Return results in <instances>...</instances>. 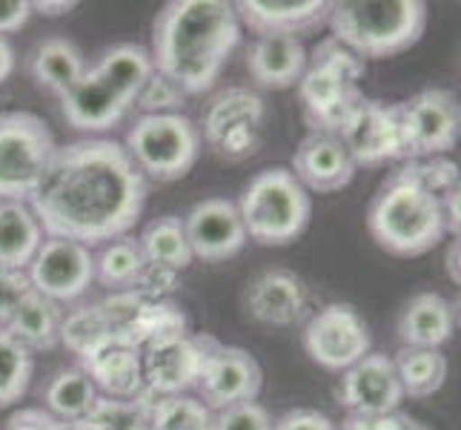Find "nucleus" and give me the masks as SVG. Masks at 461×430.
Listing matches in <instances>:
<instances>
[{"label":"nucleus","mask_w":461,"mask_h":430,"mask_svg":"<svg viewBox=\"0 0 461 430\" xmlns=\"http://www.w3.org/2000/svg\"><path fill=\"white\" fill-rule=\"evenodd\" d=\"M149 184L123 143L84 138L58 147L29 210L46 238H67L84 247L109 244L135 224Z\"/></svg>","instance_id":"1"},{"label":"nucleus","mask_w":461,"mask_h":430,"mask_svg":"<svg viewBox=\"0 0 461 430\" xmlns=\"http://www.w3.org/2000/svg\"><path fill=\"white\" fill-rule=\"evenodd\" d=\"M241 23L224 0H172L152 26V69L189 95L212 89L235 46Z\"/></svg>","instance_id":"2"},{"label":"nucleus","mask_w":461,"mask_h":430,"mask_svg":"<svg viewBox=\"0 0 461 430\" xmlns=\"http://www.w3.org/2000/svg\"><path fill=\"white\" fill-rule=\"evenodd\" d=\"M373 242L402 259H416L438 247L447 235L441 198L427 187L412 161L395 169L378 187L367 210Z\"/></svg>","instance_id":"3"},{"label":"nucleus","mask_w":461,"mask_h":430,"mask_svg":"<svg viewBox=\"0 0 461 430\" xmlns=\"http://www.w3.org/2000/svg\"><path fill=\"white\" fill-rule=\"evenodd\" d=\"M152 72L149 52L138 43L113 46L89 67L77 84L60 95V109L69 126L81 133H104L126 118Z\"/></svg>","instance_id":"4"},{"label":"nucleus","mask_w":461,"mask_h":430,"mask_svg":"<svg viewBox=\"0 0 461 430\" xmlns=\"http://www.w3.org/2000/svg\"><path fill=\"white\" fill-rule=\"evenodd\" d=\"M332 38L361 60L390 58L416 46L427 29L424 0H344L330 4Z\"/></svg>","instance_id":"5"},{"label":"nucleus","mask_w":461,"mask_h":430,"mask_svg":"<svg viewBox=\"0 0 461 430\" xmlns=\"http://www.w3.org/2000/svg\"><path fill=\"white\" fill-rule=\"evenodd\" d=\"M364 60L341 46L336 38H324L307 58V69L298 81V98L304 104V121L312 133L339 135L344 121L364 101L358 81Z\"/></svg>","instance_id":"6"},{"label":"nucleus","mask_w":461,"mask_h":430,"mask_svg":"<svg viewBox=\"0 0 461 430\" xmlns=\"http://www.w3.org/2000/svg\"><path fill=\"white\" fill-rule=\"evenodd\" d=\"M238 215L247 238L264 247H284L307 230L312 201L287 167H269L252 175L238 198Z\"/></svg>","instance_id":"7"},{"label":"nucleus","mask_w":461,"mask_h":430,"mask_svg":"<svg viewBox=\"0 0 461 430\" xmlns=\"http://www.w3.org/2000/svg\"><path fill=\"white\" fill-rule=\"evenodd\" d=\"M58 152L50 126L26 109L0 113V204H26L38 193Z\"/></svg>","instance_id":"8"},{"label":"nucleus","mask_w":461,"mask_h":430,"mask_svg":"<svg viewBox=\"0 0 461 430\" xmlns=\"http://www.w3.org/2000/svg\"><path fill=\"white\" fill-rule=\"evenodd\" d=\"M123 150L144 178L178 181L198 164L201 133L193 118L175 115H140L126 133Z\"/></svg>","instance_id":"9"},{"label":"nucleus","mask_w":461,"mask_h":430,"mask_svg":"<svg viewBox=\"0 0 461 430\" xmlns=\"http://www.w3.org/2000/svg\"><path fill=\"white\" fill-rule=\"evenodd\" d=\"M402 133H404V161L441 158L456 147L461 109L450 89H421L410 101L399 104Z\"/></svg>","instance_id":"10"},{"label":"nucleus","mask_w":461,"mask_h":430,"mask_svg":"<svg viewBox=\"0 0 461 430\" xmlns=\"http://www.w3.org/2000/svg\"><path fill=\"white\" fill-rule=\"evenodd\" d=\"M264 101L256 92L244 87H227L201 113V141L224 155V158H244L258 147V133L264 124Z\"/></svg>","instance_id":"11"},{"label":"nucleus","mask_w":461,"mask_h":430,"mask_svg":"<svg viewBox=\"0 0 461 430\" xmlns=\"http://www.w3.org/2000/svg\"><path fill=\"white\" fill-rule=\"evenodd\" d=\"M373 336L353 305H327L304 325V350L318 368L344 373L370 353Z\"/></svg>","instance_id":"12"},{"label":"nucleus","mask_w":461,"mask_h":430,"mask_svg":"<svg viewBox=\"0 0 461 430\" xmlns=\"http://www.w3.org/2000/svg\"><path fill=\"white\" fill-rule=\"evenodd\" d=\"M218 344V339L206 333H181V336L155 339L140 347V368H144L147 390L161 396H184L198 385L203 359Z\"/></svg>","instance_id":"13"},{"label":"nucleus","mask_w":461,"mask_h":430,"mask_svg":"<svg viewBox=\"0 0 461 430\" xmlns=\"http://www.w3.org/2000/svg\"><path fill=\"white\" fill-rule=\"evenodd\" d=\"M339 138L356 167H381L404 161V133L399 104H381L364 98L353 115L344 121Z\"/></svg>","instance_id":"14"},{"label":"nucleus","mask_w":461,"mask_h":430,"mask_svg":"<svg viewBox=\"0 0 461 430\" xmlns=\"http://www.w3.org/2000/svg\"><path fill=\"white\" fill-rule=\"evenodd\" d=\"M261 385L264 373L256 356L244 347H227L218 342L203 359L195 390L198 402L210 413H218L241 402H256Z\"/></svg>","instance_id":"15"},{"label":"nucleus","mask_w":461,"mask_h":430,"mask_svg":"<svg viewBox=\"0 0 461 430\" xmlns=\"http://www.w3.org/2000/svg\"><path fill=\"white\" fill-rule=\"evenodd\" d=\"M26 276L32 290L67 305V301L81 298L95 281V256L92 250L67 242V238H43L35 259L29 261Z\"/></svg>","instance_id":"16"},{"label":"nucleus","mask_w":461,"mask_h":430,"mask_svg":"<svg viewBox=\"0 0 461 430\" xmlns=\"http://www.w3.org/2000/svg\"><path fill=\"white\" fill-rule=\"evenodd\" d=\"M336 396L356 416H384V413H395L404 402V390L399 376H395L393 359L384 353H373V350L341 373Z\"/></svg>","instance_id":"17"},{"label":"nucleus","mask_w":461,"mask_h":430,"mask_svg":"<svg viewBox=\"0 0 461 430\" xmlns=\"http://www.w3.org/2000/svg\"><path fill=\"white\" fill-rule=\"evenodd\" d=\"M186 242L193 250V259L201 261H227L244 250L249 242L244 221L238 215V206L230 198H206L198 201L184 218Z\"/></svg>","instance_id":"18"},{"label":"nucleus","mask_w":461,"mask_h":430,"mask_svg":"<svg viewBox=\"0 0 461 430\" xmlns=\"http://www.w3.org/2000/svg\"><path fill=\"white\" fill-rule=\"evenodd\" d=\"M244 310L267 327H293L310 316V290L293 270L269 267L247 284Z\"/></svg>","instance_id":"19"},{"label":"nucleus","mask_w":461,"mask_h":430,"mask_svg":"<svg viewBox=\"0 0 461 430\" xmlns=\"http://www.w3.org/2000/svg\"><path fill=\"white\" fill-rule=\"evenodd\" d=\"M77 359H81V371L89 376L95 390L109 399H135V396L147 393L140 350L126 339H104Z\"/></svg>","instance_id":"20"},{"label":"nucleus","mask_w":461,"mask_h":430,"mask_svg":"<svg viewBox=\"0 0 461 430\" xmlns=\"http://www.w3.org/2000/svg\"><path fill=\"white\" fill-rule=\"evenodd\" d=\"M356 169L339 135L310 133L298 143L290 172L307 193H339L356 178Z\"/></svg>","instance_id":"21"},{"label":"nucleus","mask_w":461,"mask_h":430,"mask_svg":"<svg viewBox=\"0 0 461 430\" xmlns=\"http://www.w3.org/2000/svg\"><path fill=\"white\" fill-rule=\"evenodd\" d=\"M238 23H244L256 38L293 35L327 23V0H241L232 4Z\"/></svg>","instance_id":"22"},{"label":"nucleus","mask_w":461,"mask_h":430,"mask_svg":"<svg viewBox=\"0 0 461 430\" xmlns=\"http://www.w3.org/2000/svg\"><path fill=\"white\" fill-rule=\"evenodd\" d=\"M247 69L264 89H290L307 69V50L301 38L293 35L256 38L247 50Z\"/></svg>","instance_id":"23"},{"label":"nucleus","mask_w":461,"mask_h":430,"mask_svg":"<svg viewBox=\"0 0 461 430\" xmlns=\"http://www.w3.org/2000/svg\"><path fill=\"white\" fill-rule=\"evenodd\" d=\"M453 330H456V310L441 293L412 296L399 316V325H395L402 347H421V350H441L453 339Z\"/></svg>","instance_id":"24"},{"label":"nucleus","mask_w":461,"mask_h":430,"mask_svg":"<svg viewBox=\"0 0 461 430\" xmlns=\"http://www.w3.org/2000/svg\"><path fill=\"white\" fill-rule=\"evenodd\" d=\"M63 316L67 313L58 301L32 290L4 330L12 339H18L29 353H41V350H55L60 344Z\"/></svg>","instance_id":"25"},{"label":"nucleus","mask_w":461,"mask_h":430,"mask_svg":"<svg viewBox=\"0 0 461 430\" xmlns=\"http://www.w3.org/2000/svg\"><path fill=\"white\" fill-rule=\"evenodd\" d=\"M29 72L38 81V87L50 89L55 95H67L77 78L86 72L84 52L67 38H50L43 41L29 60Z\"/></svg>","instance_id":"26"},{"label":"nucleus","mask_w":461,"mask_h":430,"mask_svg":"<svg viewBox=\"0 0 461 430\" xmlns=\"http://www.w3.org/2000/svg\"><path fill=\"white\" fill-rule=\"evenodd\" d=\"M43 244V230L29 204H0V267L26 270Z\"/></svg>","instance_id":"27"},{"label":"nucleus","mask_w":461,"mask_h":430,"mask_svg":"<svg viewBox=\"0 0 461 430\" xmlns=\"http://www.w3.org/2000/svg\"><path fill=\"white\" fill-rule=\"evenodd\" d=\"M395 376L402 381L404 396L412 399H427L444 388L447 381V356L441 350H421V347H402L393 359Z\"/></svg>","instance_id":"28"},{"label":"nucleus","mask_w":461,"mask_h":430,"mask_svg":"<svg viewBox=\"0 0 461 430\" xmlns=\"http://www.w3.org/2000/svg\"><path fill=\"white\" fill-rule=\"evenodd\" d=\"M144 270H147L144 250H140L138 238L130 235H121L115 242L104 244V250L95 256V281H101L113 293L135 290Z\"/></svg>","instance_id":"29"},{"label":"nucleus","mask_w":461,"mask_h":430,"mask_svg":"<svg viewBox=\"0 0 461 430\" xmlns=\"http://www.w3.org/2000/svg\"><path fill=\"white\" fill-rule=\"evenodd\" d=\"M140 250H144V259L149 264L167 267L181 273L189 264H193V250L186 242V230H184V218L178 215H161L149 221L138 238Z\"/></svg>","instance_id":"30"},{"label":"nucleus","mask_w":461,"mask_h":430,"mask_svg":"<svg viewBox=\"0 0 461 430\" xmlns=\"http://www.w3.org/2000/svg\"><path fill=\"white\" fill-rule=\"evenodd\" d=\"M95 402H98V390L81 368L58 371L43 390L46 410L63 422H81Z\"/></svg>","instance_id":"31"},{"label":"nucleus","mask_w":461,"mask_h":430,"mask_svg":"<svg viewBox=\"0 0 461 430\" xmlns=\"http://www.w3.org/2000/svg\"><path fill=\"white\" fill-rule=\"evenodd\" d=\"M155 396L147 390L135 399H109L98 396V402L81 419L86 430H149Z\"/></svg>","instance_id":"32"},{"label":"nucleus","mask_w":461,"mask_h":430,"mask_svg":"<svg viewBox=\"0 0 461 430\" xmlns=\"http://www.w3.org/2000/svg\"><path fill=\"white\" fill-rule=\"evenodd\" d=\"M32 373H35V356L0 327V407L23 399Z\"/></svg>","instance_id":"33"},{"label":"nucleus","mask_w":461,"mask_h":430,"mask_svg":"<svg viewBox=\"0 0 461 430\" xmlns=\"http://www.w3.org/2000/svg\"><path fill=\"white\" fill-rule=\"evenodd\" d=\"M149 430H212V413L195 396H161L152 405Z\"/></svg>","instance_id":"34"},{"label":"nucleus","mask_w":461,"mask_h":430,"mask_svg":"<svg viewBox=\"0 0 461 430\" xmlns=\"http://www.w3.org/2000/svg\"><path fill=\"white\" fill-rule=\"evenodd\" d=\"M186 104V92L175 87L169 78H164L161 72H149V78L140 87L135 106L144 115H175L178 109Z\"/></svg>","instance_id":"35"},{"label":"nucleus","mask_w":461,"mask_h":430,"mask_svg":"<svg viewBox=\"0 0 461 430\" xmlns=\"http://www.w3.org/2000/svg\"><path fill=\"white\" fill-rule=\"evenodd\" d=\"M212 430H273V416L258 402H241L212 413Z\"/></svg>","instance_id":"36"},{"label":"nucleus","mask_w":461,"mask_h":430,"mask_svg":"<svg viewBox=\"0 0 461 430\" xmlns=\"http://www.w3.org/2000/svg\"><path fill=\"white\" fill-rule=\"evenodd\" d=\"M29 293H32V281L26 276V270L0 267V327L9 325V318L23 305V298Z\"/></svg>","instance_id":"37"},{"label":"nucleus","mask_w":461,"mask_h":430,"mask_svg":"<svg viewBox=\"0 0 461 430\" xmlns=\"http://www.w3.org/2000/svg\"><path fill=\"white\" fill-rule=\"evenodd\" d=\"M273 430H339V427L332 425L330 416H324V413H318L312 407H295L284 413L281 419H276Z\"/></svg>","instance_id":"38"},{"label":"nucleus","mask_w":461,"mask_h":430,"mask_svg":"<svg viewBox=\"0 0 461 430\" xmlns=\"http://www.w3.org/2000/svg\"><path fill=\"white\" fill-rule=\"evenodd\" d=\"M32 18V4L29 0H0V35H12L21 32Z\"/></svg>","instance_id":"39"},{"label":"nucleus","mask_w":461,"mask_h":430,"mask_svg":"<svg viewBox=\"0 0 461 430\" xmlns=\"http://www.w3.org/2000/svg\"><path fill=\"white\" fill-rule=\"evenodd\" d=\"M404 422H407V413L402 410L384 413V416H356V413H349L341 430H402Z\"/></svg>","instance_id":"40"},{"label":"nucleus","mask_w":461,"mask_h":430,"mask_svg":"<svg viewBox=\"0 0 461 430\" xmlns=\"http://www.w3.org/2000/svg\"><path fill=\"white\" fill-rule=\"evenodd\" d=\"M55 422V416L46 407H23L12 413L4 430H46Z\"/></svg>","instance_id":"41"},{"label":"nucleus","mask_w":461,"mask_h":430,"mask_svg":"<svg viewBox=\"0 0 461 430\" xmlns=\"http://www.w3.org/2000/svg\"><path fill=\"white\" fill-rule=\"evenodd\" d=\"M72 9H77L75 0H38V4H32V12L46 14V18H58V14H67Z\"/></svg>","instance_id":"42"},{"label":"nucleus","mask_w":461,"mask_h":430,"mask_svg":"<svg viewBox=\"0 0 461 430\" xmlns=\"http://www.w3.org/2000/svg\"><path fill=\"white\" fill-rule=\"evenodd\" d=\"M12 72H14V50H12V43L0 35V84H4Z\"/></svg>","instance_id":"43"},{"label":"nucleus","mask_w":461,"mask_h":430,"mask_svg":"<svg viewBox=\"0 0 461 430\" xmlns=\"http://www.w3.org/2000/svg\"><path fill=\"white\" fill-rule=\"evenodd\" d=\"M444 267H447V279L453 284L461 281V273H458V238H453V242L447 244V256H444Z\"/></svg>","instance_id":"44"},{"label":"nucleus","mask_w":461,"mask_h":430,"mask_svg":"<svg viewBox=\"0 0 461 430\" xmlns=\"http://www.w3.org/2000/svg\"><path fill=\"white\" fill-rule=\"evenodd\" d=\"M46 430H86L84 422H63V419H55Z\"/></svg>","instance_id":"45"},{"label":"nucleus","mask_w":461,"mask_h":430,"mask_svg":"<svg viewBox=\"0 0 461 430\" xmlns=\"http://www.w3.org/2000/svg\"><path fill=\"white\" fill-rule=\"evenodd\" d=\"M402 430H430L427 425H421L419 419H412V416H407V422H404V427Z\"/></svg>","instance_id":"46"}]
</instances>
